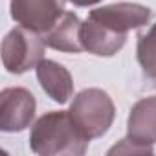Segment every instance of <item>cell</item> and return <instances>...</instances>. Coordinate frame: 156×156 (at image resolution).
<instances>
[{"mask_svg":"<svg viewBox=\"0 0 156 156\" xmlns=\"http://www.w3.org/2000/svg\"><path fill=\"white\" fill-rule=\"evenodd\" d=\"M87 140L73 125L68 110H51L41 116L30 132V147L41 156H81L87 152Z\"/></svg>","mask_w":156,"mask_h":156,"instance_id":"obj_1","label":"cell"},{"mask_svg":"<svg viewBox=\"0 0 156 156\" xmlns=\"http://www.w3.org/2000/svg\"><path fill=\"white\" fill-rule=\"evenodd\" d=\"M66 0H9L11 19L31 31L44 35L64 13Z\"/></svg>","mask_w":156,"mask_h":156,"instance_id":"obj_5","label":"cell"},{"mask_svg":"<svg viewBox=\"0 0 156 156\" xmlns=\"http://www.w3.org/2000/svg\"><path fill=\"white\" fill-rule=\"evenodd\" d=\"M81 42L85 51L98 55V57H112L116 55L127 42V35L110 30L108 26L87 19L81 26Z\"/></svg>","mask_w":156,"mask_h":156,"instance_id":"obj_8","label":"cell"},{"mask_svg":"<svg viewBox=\"0 0 156 156\" xmlns=\"http://www.w3.org/2000/svg\"><path fill=\"white\" fill-rule=\"evenodd\" d=\"M81 26L83 22L75 13L64 11L61 19L42 35L46 46L57 51H64V53L85 51L83 42H81Z\"/></svg>","mask_w":156,"mask_h":156,"instance_id":"obj_10","label":"cell"},{"mask_svg":"<svg viewBox=\"0 0 156 156\" xmlns=\"http://www.w3.org/2000/svg\"><path fill=\"white\" fill-rule=\"evenodd\" d=\"M46 51L44 37L24 26L13 28L2 41V64L9 73L20 75L35 68Z\"/></svg>","mask_w":156,"mask_h":156,"instance_id":"obj_3","label":"cell"},{"mask_svg":"<svg viewBox=\"0 0 156 156\" xmlns=\"http://www.w3.org/2000/svg\"><path fill=\"white\" fill-rule=\"evenodd\" d=\"M68 114L77 130L92 141L108 132L116 118V107L105 90L85 88L70 103Z\"/></svg>","mask_w":156,"mask_h":156,"instance_id":"obj_2","label":"cell"},{"mask_svg":"<svg viewBox=\"0 0 156 156\" xmlns=\"http://www.w3.org/2000/svg\"><path fill=\"white\" fill-rule=\"evenodd\" d=\"M116 152L118 154H152L154 151H152V147H145V145L134 143L129 138H125L108 151V154H116Z\"/></svg>","mask_w":156,"mask_h":156,"instance_id":"obj_12","label":"cell"},{"mask_svg":"<svg viewBox=\"0 0 156 156\" xmlns=\"http://www.w3.org/2000/svg\"><path fill=\"white\" fill-rule=\"evenodd\" d=\"M66 2H70V4H73V6H77V8H88V6L99 4L101 0H66Z\"/></svg>","mask_w":156,"mask_h":156,"instance_id":"obj_13","label":"cell"},{"mask_svg":"<svg viewBox=\"0 0 156 156\" xmlns=\"http://www.w3.org/2000/svg\"><path fill=\"white\" fill-rule=\"evenodd\" d=\"M35 73H37V81L41 88L51 101L59 105H64L70 101V98L73 96V79H72V73L62 64L44 57L35 66Z\"/></svg>","mask_w":156,"mask_h":156,"instance_id":"obj_7","label":"cell"},{"mask_svg":"<svg viewBox=\"0 0 156 156\" xmlns=\"http://www.w3.org/2000/svg\"><path fill=\"white\" fill-rule=\"evenodd\" d=\"M37 112L35 96L22 87H9L0 92V130L20 132L28 129Z\"/></svg>","mask_w":156,"mask_h":156,"instance_id":"obj_4","label":"cell"},{"mask_svg":"<svg viewBox=\"0 0 156 156\" xmlns=\"http://www.w3.org/2000/svg\"><path fill=\"white\" fill-rule=\"evenodd\" d=\"M127 138L145 147L156 143V96L141 98L132 105L127 119Z\"/></svg>","mask_w":156,"mask_h":156,"instance_id":"obj_9","label":"cell"},{"mask_svg":"<svg viewBox=\"0 0 156 156\" xmlns=\"http://www.w3.org/2000/svg\"><path fill=\"white\" fill-rule=\"evenodd\" d=\"M90 19L108 26L114 31L129 35V31L143 28L151 20V9L143 4L134 2H116L103 8H96L88 13Z\"/></svg>","mask_w":156,"mask_h":156,"instance_id":"obj_6","label":"cell"},{"mask_svg":"<svg viewBox=\"0 0 156 156\" xmlns=\"http://www.w3.org/2000/svg\"><path fill=\"white\" fill-rule=\"evenodd\" d=\"M136 55L145 77L156 85V22L138 37Z\"/></svg>","mask_w":156,"mask_h":156,"instance_id":"obj_11","label":"cell"}]
</instances>
